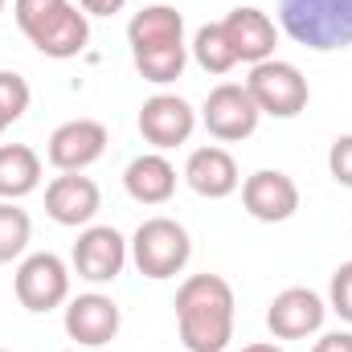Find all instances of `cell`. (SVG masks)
Segmentation results:
<instances>
[{
  "mask_svg": "<svg viewBox=\"0 0 352 352\" xmlns=\"http://www.w3.org/2000/svg\"><path fill=\"white\" fill-rule=\"evenodd\" d=\"M324 299L307 287H287L270 299V311H266V328L278 336V340H307L311 332L324 328Z\"/></svg>",
  "mask_w": 352,
  "mask_h": 352,
  "instance_id": "10",
  "label": "cell"
},
{
  "mask_svg": "<svg viewBox=\"0 0 352 352\" xmlns=\"http://www.w3.org/2000/svg\"><path fill=\"white\" fill-rule=\"evenodd\" d=\"M184 180L197 197H209V201H221L230 192H238L242 176H238V160L226 152V148H197L184 164Z\"/></svg>",
  "mask_w": 352,
  "mask_h": 352,
  "instance_id": "16",
  "label": "cell"
},
{
  "mask_svg": "<svg viewBox=\"0 0 352 352\" xmlns=\"http://www.w3.org/2000/svg\"><path fill=\"white\" fill-rule=\"evenodd\" d=\"M123 184H127L131 201H140V205H164L176 192V168L168 164L164 152H144V156H135L127 164Z\"/></svg>",
  "mask_w": 352,
  "mask_h": 352,
  "instance_id": "18",
  "label": "cell"
},
{
  "mask_svg": "<svg viewBox=\"0 0 352 352\" xmlns=\"http://www.w3.org/2000/svg\"><path fill=\"white\" fill-rule=\"evenodd\" d=\"M33 238V221L25 209H16L12 201H0V263H12L25 254Z\"/></svg>",
  "mask_w": 352,
  "mask_h": 352,
  "instance_id": "22",
  "label": "cell"
},
{
  "mask_svg": "<svg viewBox=\"0 0 352 352\" xmlns=\"http://www.w3.org/2000/svg\"><path fill=\"white\" fill-rule=\"evenodd\" d=\"M29 98H33V90H29V82L16 70H0V119L8 127L29 111Z\"/></svg>",
  "mask_w": 352,
  "mask_h": 352,
  "instance_id": "23",
  "label": "cell"
},
{
  "mask_svg": "<svg viewBox=\"0 0 352 352\" xmlns=\"http://www.w3.org/2000/svg\"><path fill=\"white\" fill-rule=\"evenodd\" d=\"M98 209H102V192H98V184H94L90 176L62 173L45 184V213H50L58 226H70V230L90 226Z\"/></svg>",
  "mask_w": 352,
  "mask_h": 352,
  "instance_id": "13",
  "label": "cell"
},
{
  "mask_svg": "<svg viewBox=\"0 0 352 352\" xmlns=\"http://www.w3.org/2000/svg\"><path fill=\"white\" fill-rule=\"evenodd\" d=\"M242 352H283V349L278 344H246Z\"/></svg>",
  "mask_w": 352,
  "mask_h": 352,
  "instance_id": "28",
  "label": "cell"
},
{
  "mask_svg": "<svg viewBox=\"0 0 352 352\" xmlns=\"http://www.w3.org/2000/svg\"><path fill=\"white\" fill-rule=\"evenodd\" d=\"M41 184V156L29 144H0V201H21Z\"/></svg>",
  "mask_w": 352,
  "mask_h": 352,
  "instance_id": "19",
  "label": "cell"
},
{
  "mask_svg": "<svg viewBox=\"0 0 352 352\" xmlns=\"http://www.w3.org/2000/svg\"><path fill=\"white\" fill-rule=\"evenodd\" d=\"M242 205L254 221H266V226L291 221L299 209V184L278 168H263L242 180Z\"/></svg>",
  "mask_w": 352,
  "mask_h": 352,
  "instance_id": "11",
  "label": "cell"
},
{
  "mask_svg": "<svg viewBox=\"0 0 352 352\" xmlns=\"http://www.w3.org/2000/svg\"><path fill=\"white\" fill-rule=\"evenodd\" d=\"M0 352H8V349H0Z\"/></svg>",
  "mask_w": 352,
  "mask_h": 352,
  "instance_id": "31",
  "label": "cell"
},
{
  "mask_svg": "<svg viewBox=\"0 0 352 352\" xmlns=\"http://www.w3.org/2000/svg\"><path fill=\"white\" fill-rule=\"evenodd\" d=\"M12 16L21 33L45 58H78L90 41V16L70 0H12Z\"/></svg>",
  "mask_w": 352,
  "mask_h": 352,
  "instance_id": "2",
  "label": "cell"
},
{
  "mask_svg": "<svg viewBox=\"0 0 352 352\" xmlns=\"http://www.w3.org/2000/svg\"><path fill=\"white\" fill-rule=\"evenodd\" d=\"M258 119H263V111H258V102L250 98L246 82H242V87H238V82L213 87L209 98H205V107H201V123H205L209 135L221 140V144H238V140L254 135Z\"/></svg>",
  "mask_w": 352,
  "mask_h": 352,
  "instance_id": "6",
  "label": "cell"
},
{
  "mask_svg": "<svg viewBox=\"0 0 352 352\" xmlns=\"http://www.w3.org/2000/svg\"><path fill=\"white\" fill-rule=\"evenodd\" d=\"M66 352H70V349H66Z\"/></svg>",
  "mask_w": 352,
  "mask_h": 352,
  "instance_id": "32",
  "label": "cell"
},
{
  "mask_svg": "<svg viewBox=\"0 0 352 352\" xmlns=\"http://www.w3.org/2000/svg\"><path fill=\"white\" fill-rule=\"evenodd\" d=\"M0 12H4V0H0Z\"/></svg>",
  "mask_w": 352,
  "mask_h": 352,
  "instance_id": "30",
  "label": "cell"
},
{
  "mask_svg": "<svg viewBox=\"0 0 352 352\" xmlns=\"http://www.w3.org/2000/svg\"><path fill=\"white\" fill-rule=\"evenodd\" d=\"M107 152V127L98 119H70L50 135V164L58 173H82Z\"/></svg>",
  "mask_w": 352,
  "mask_h": 352,
  "instance_id": "12",
  "label": "cell"
},
{
  "mask_svg": "<svg viewBox=\"0 0 352 352\" xmlns=\"http://www.w3.org/2000/svg\"><path fill=\"white\" fill-rule=\"evenodd\" d=\"M131 62H135V70H140V74H144L148 82L164 87V82H176V78L184 74L188 50H184V45H168V50H148V54H131Z\"/></svg>",
  "mask_w": 352,
  "mask_h": 352,
  "instance_id": "21",
  "label": "cell"
},
{
  "mask_svg": "<svg viewBox=\"0 0 352 352\" xmlns=\"http://www.w3.org/2000/svg\"><path fill=\"white\" fill-rule=\"evenodd\" d=\"M127 266V242L115 226H87L74 242V270L87 283H115Z\"/></svg>",
  "mask_w": 352,
  "mask_h": 352,
  "instance_id": "8",
  "label": "cell"
},
{
  "mask_svg": "<svg viewBox=\"0 0 352 352\" xmlns=\"http://www.w3.org/2000/svg\"><path fill=\"white\" fill-rule=\"evenodd\" d=\"M246 90L258 102V111L263 115H274V119H295L307 107V98H311L307 78L299 74V66L278 62V58H266L258 66H250Z\"/></svg>",
  "mask_w": 352,
  "mask_h": 352,
  "instance_id": "5",
  "label": "cell"
},
{
  "mask_svg": "<svg viewBox=\"0 0 352 352\" xmlns=\"http://www.w3.org/2000/svg\"><path fill=\"white\" fill-rule=\"evenodd\" d=\"M188 230L173 217H148L131 238V263L140 266L144 278H173L188 266Z\"/></svg>",
  "mask_w": 352,
  "mask_h": 352,
  "instance_id": "4",
  "label": "cell"
},
{
  "mask_svg": "<svg viewBox=\"0 0 352 352\" xmlns=\"http://www.w3.org/2000/svg\"><path fill=\"white\" fill-rule=\"evenodd\" d=\"M192 58H197V66L209 70V74H230V70L238 66V54H234V45H230L221 21L197 29V37H192Z\"/></svg>",
  "mask_w": 352,
  "mask_h": 352,
  "instance_id": "20",
  "label": "cell"
},
{
  "mask_svg": "<svg viewBox=\"0 0 352 352\" xmlns=\"http://www.w3.org/2000/svg\"><path fill=\"white\" fill-rule=\"evenodd\" d=\"M311 352H352V332H328L316 340Z\"/></svg>",
  "mask_w": 352,
  "mask_h": 352,
  "instance_id": "26",
  "label": "cell"
},
{
  "mask_svg": "<svg viewBox=\"0 0 352 352\" xmlns=\"http://www.w3.org/2000/svg\"><path fill=\"white\" fill-rule=\"evenodd\" d=\"M328 168H332V176H336L344 188H352V135H340V140L332 144V152H328Z\"/></svg>",
  "mask_w": 352,
  "mask_h": 352,
  "instance_id": "25",
  "label": "cell"
},
{
  "mask_svg": "<svg viewBox=\"0 0 352 352\" xmlns=\"http://www.w3.org/2000/svg\"><path fill=\"white\" fill-rule=\"evenodd\" d=\"M197 127V111L180 98V94H152L144 107H140V135L156 148V152H168L188 144Z\"/></svg>",
  "mask_w": 352,
  "mask_h": 352,
  "instance_id": "9",
  "label": "cell"
},
{
  "mask_svg": "<svg viewBox=\"0 0 352 352\" xmlns=\"http://www.w3.org/2000/svg\"><path fill=\"white\" fill-rule=\"evenodd\" d=\"M176 328L188 352H226L234 340V287L221 274H192L176 291Z\"/></svg>",
  "mask_w": 352,
  "mask_h": 352,
  "instance_id": "1",
  "label": "cell"
},
{
  "mask_svg": "<svg viewBox=\"0 0 352 352\" xmlns=\"http://www.w3.org/2000/svg\"><path fill=\"white\" fill-rule=\"evenodd\" d=\"M119 324H123L119 303L111 295H98V291L70 299V307H66V336L78 340V344H87V349L111 344L119 336Z\"/></svg>",
  "mask_w": 352,
  "mask_h": 352,
  "instance_id": "14",
  "label": "cell"
},
{
  "mask_svg": "<svg viewBox=\"0 0 352 352\" xmlns=\"http://www.w3.org/2000/svg\"><path fill=\"white\" fill-rule=\"evenodd\" d=\"M123 4L127 0H78V8L87 16H115V12H123Z\"/></svg>",
  "mask_w": 352,
  "mask_h": 352,
  "instance_id": "27",
  "label": "cell"
},
{
  "mask_svg": "<svg viewBox=\"0 0 352 352\" xmlns=\"http://www.w3.org/2000/svg\"><path fill=\"white\" fill-rule=\"evenodd\" d=\"M278 21L291 41L316 54L352 45V0H278Z\"/></svg>",
  "mask_w": 352,
  "mask_h": 352,
  "instance_id": "3",
  "label": "cell"
},
{
  "mask_svg": "<svg viewBox=\"0 0 352 352\" xmlns=\"http://www.w3.org/2000/svg\"><path fill=\"white\" fill-rule=\"evenodd\" d=\"M332 311L352 324V263L336 266V274H332Z\"/></svg>",
  "mask_w": 352,
  "mask_h": 352,
  "instance_id": "24",
  "label": "cell"
},
{
  "mask_svg": "<svg viewBox=\"0 0 352 352\" xmlns=\"http://www.w3.org/2000/svg\"><path fill=\"white\" fill-rule=\"evenodd\" d=\"M226 37H230V45H234V54H238V62H250V66H258L266 58H274V45H278V33H274V21L266 16L263 8H234L226 21Z\"/></svg>",
  "mask_w": 352,
  "mask_h": 352,
  "instance_id": "15",
  "label": "cell"
},
{
  "mask_svg": "<svg viewBox=\"0 0 352 352\" xmlns=\"http://www.w3.org/2000/svg\"><path fill=\"white\" fill-rule=\"evenodd\" d=\"M12 287H16L21 307L41 316V311H54V307H62L70 299V270H66V263L58 254L41 250V254H29L16 266Z\"/></svg>",
  "mask_w": 352,
  "mask_h": 352,
  "instance_id": "7",
  "label": "cell"
},
{
  "mask_svg": "<svg viewBox=\"0 0 352 352\" xmlns=\"http://www.w3.org/2000/svg\"><path fill=\"white\" fill-rule=\"evenodd\" d=\"M4 127H8V123H4V119H0V135H4Z\"/></svg>",
  "mask_w": 352,
  "mask_h": 352,
  "instance_id": "29",
  "label": "cell"
},
{
  "mask_svg": "<svg viewBox=\"0 0 352 352\" xmlns=\"http://www.w3.org/2000/svg\"><path fill=\"white\" fill-rule=\"evenodd\" d=\"M127 41H131V54L184 45V16L176 12L173 4H148V8H140V12L131 16Z\"/></svg>",
  "mask_w": 352,
  "mask_h": 352,
  "instance_id": "17",
  "label": "cell"
}]
</instances>
